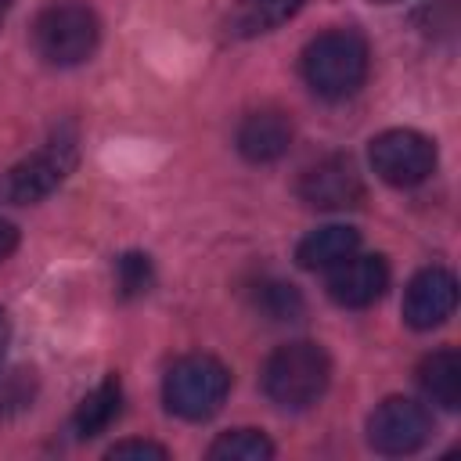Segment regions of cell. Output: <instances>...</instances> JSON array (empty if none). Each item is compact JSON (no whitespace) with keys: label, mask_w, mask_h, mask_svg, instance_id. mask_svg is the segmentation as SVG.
<instances>
[{"label":"cell","mask_w":461,"mask_h":461,"mask_svg":"<svg viewBox=\"0 0 461 461\" xmlns=\"http://www.w3.org/2000/svg\"><path fill=\"white\" fill-rule=\"evenodd\" d=\"M389 288V267L382 256H346L342 263L328 267V295L346 310H364L378 303Z\"/></svg>","instance_id":"30bf717a"},{"label":"cell","mask_w":461,"mask_h":461,"mask_svg":"<svg viewBox=\"0 0 461 461\" xmlns=\"http://www.w3.org/2000/svg\"><path fill=\"white\" fill-rule=\"evenodd\" d=\"M360 249V234L346 223H328V227H317L310 230L299 249H295V263L303 270H328L335 263H342L346 256H353Z\"/></svg>","instance_id":"7c38bea8"},{"label":"cell","mask_w":461,"mask_h":461,"mask_svg":"<svg viewBox=\"0 0 461 461\" xmlns=\"http://www.w3.org/2000/svg\"><path fill=\"white\" fill-rule=\"evenodd\" d=\"M371 166L393 187H414L436 169V144L418 130H385L371 140Z\"/></svg>","instance_id":"8992f818"},{"label":"cell","mask_w":461,"mask_h":461,"mask_svg":"<svg viewBox=\"0 0 461 461\" xmlns=\"http://www.w3.org/2000/svg\"><path fill=\"white\" fill-rule=\"evenodd\" d=\"M371 4H396V0H371Z\"/></svg>","instance_id":"cb8c5ba5"},{"label":"cell","mask_w":461,"mask_h":461,"mask_svg":"<svg viewBox=\"0 0 461 461\" xmlns=\"http://www.w3.org/2000/svg\"><path fill=\"white\" fill-rule=\"evenodd\" d=\"M421 393L443 411H457L461 403V357L454 349H436L418 364Z\"/></svg>","instance_id":"5bb4252c"},{"label":"cell","mask_w":461,"mask_h":461,"mask_svg":"<svg viewBox=\"0 0 461 461\" xmlns=\"http://www.w3.org/2000/svg\"><path fill=\"white\" fill-rule=\"evenodd\" d=\"M76 158H79V140H76V130H58L47 144H40L29 158H22L18 166H11L0 180V194L4 202H14V205H29V202H40L47 198L54 187L65 184V176L76 169Z\"/></svg>","instance_id":"5b68a950"},{"label":"cell","mask_w":461,"mask_h":461,"mask_svg":"<svg viewBox=\"0 0 461 461\" xmlns=\"http://www.w3.org/2000/svg\"><path fill=\"white\" fill-rule=\"evenodd\" d=\"M209 457H216V461H270L274 443L259 429H230L220 439H212Z\"/></svg>","instance_id":"2e32d148"},{"label":"cell","mask_w":461,"mask_h":461,"mask_svg":"<svg viewBox=\"0 0 461 461\" xmlns=\"http://www.w3.org/2000/svg\"><path fill=\"white\" fill-rule=\"evenodd\" d=\"M299 198L313 209H353L364 198V180L346 155H328L299 176Z\"/></svg>","instance_id":"ba28073f"},{"label":"cell","mask_w":461,"mask_h":461,"mask_svg":"<svg viewBox=\"0 0 461 461\" xmlns=\"http://www.w3.org/2000/svg\"><path fill=\"white\" fill-rule=\"evenodd\" d=\"M108 457H155V461H166L169 450L151 443V439H122V443L108 447Z\"/></svg>","instance_id":"ffe728a7"},{"label":"cell","mask_w":461,"mask_h":461,"mask_svg":"<svg viewBox=\"0 0 461 461\" xmlns=\"http://www.w3.org/2000/svg\"><path fill=\"white\" fill-rule=\"evenodd\" d=\"M11 4H14V0H0V18H4L7 11H11Z\"/></svg>","instance_id":"603a6c76"},{"label":"cell","mask_w":461,"mask_h":461,"mask_svg":"<svg viewBox=\"0 0 461 461\" xmlns=\"http://www.w3.org/2000/svg\"><path fill=\"white\" fill-rule=\"evenodd\" d=\"M457 306V281L447 267H425L403 292V321L418 331L439 328Z\"/></svg>","instance_id":"9c48e42d"},{"label":"cell","mask_w":461,"mask_h":461,"mask_svg":"<svg viewBox=\"0 0 461 461\" xmlns=\"http://www.w3.org/2000/svg\"><path fill=\"white\" fill-rule=\"evenodd\" d=\"M292 148V119L281 108L249 112L238 126V151L249 162H277Z\"/></svg>","instance_id":"8fae6325"},{"label":"cell","mask_w":461,"mask_h":461,"mask_svg":"<svg viewBox=\"0 0 461 461\" xmlns=\"http://www.w3.org/2000/svg\"><path fill=\"white\" fill-rule=\"evenodd\" d=\"M122 414V382L115 375H108L104 382H97L76 407L72 414V429L79 439H94L101 436L115 418Z\"/></svg>","instance_id":"4fadbf2b"},{"label":"cell","mask_w":461,"mask_h":461,"mask_svg":"<svg viewBox=\"0 0 461 461\" xmlns=\"http://www.w3.org/2000/svg\"><path fill=\"white\" fill-rule=\"evenodd\" d=\"M256 310L270 321H299L303 317V295L288 281H259L256 285Z\"/></svg>","instance_id":"e0dca14e"},{"label":"cell","mask_w":461,"mask_h":461,"mask_svg":"<svg viewBox=\"0 0 461 461\" xmlns=\"http://www.w3.org/2000/svg\"><path fill=\"white\" fill-rule=\"evenodd\" d=\"M36 400V371L32 367H7L0 371V421L22 414Z\"/></svg>","instance_id":"ac0fdd59"},{"label":"cell","mask_w":461,"mask_h":461,"mask_svg":"<svg viewBox=\"0 0 461 461\" xmlns=\"http://www.w3.org/2000/svg\"><path fill=\"white\" fill-rule=\"evenodd\" d=\"M432 432V418L418 400L389 396L382 400L367 418V443L378 454H414L425 447Z\"/></svg>","instance_id":"52a82bcc"},{"label":"cell","mask_w":461,"mask_h":461,"mask_svg":"<svg viewBox=\"0 0 461 461\" xmlns=\"http://www.w3.org/2000/svg\"><path fill=\"white\" fill-rule=\"evenodd\" d=\"M151 285H155L151 256H144V252H122V256L115 259V288H119L122 299H137V295H144Z\"/></svg>","instance_id":"d6986e66"},{"label":"cell","mask_w":461,"mask_h":461,"mask_svg":"<svg viewBox=\"0 0 461 461\" xmlns=\"http://www.w3.org/2000/svg\"><path fill=\"white\" fill-rule=\"evenodd\" d=\"M299 7H303V0H238L227 18V29L241 40L263 36V32H274L277 25H285Z\"/></svg>","instance_id":"9a60e30c"},{"label":"cell","mask_w":461,"mask_h":461,"mask_svg":"<svg viewBox=\"0 0 461 461\" xmlns=\"http://www.w3.org/2000/svg\"><path fill=\"white\" fill-rule=\"evenodd\" d=\"M303 76L313 94L342 101L360 90L367 76V40L353 29H328L303 50Z\"/></svg>","instance_id":"7a4b0ae2"},{"label":"cell","mask_w":461,"mask_h":461,"mask_svg":"<svg viewBox=\"0 0 461 461\" xmlns=\"http://www.w3.org/2000/svg\"><path fill=\"white\" fill-rule=\"evenodd\" d=\"M7 342H11V321H7V313L0 310V360H4V353H7Z\"/></svg>","instance_id":"7402d4cb"},{"label":"cell","mask_w":461,"mask_h":461,"mask_svg":"<svg viewBox=\"0 0 461 461\" xmlns=\"http://www.w3.org/2000/svg\"><path fill=\"white\" fill-rule=\"evenodd\" d=\"M227 393H230V371L216 357H205V353L180 357L162 378V400L169 414L184 421L212 418L223 407Z\"/></svg>","instance_id":"277c9868"},{"label":"cell","mask_w":461,"mask_h":461,"mask_svg":"<svg viewBox=\"0 0 461 461\" xmlns=\"http://www.w3.org/2000/svg\"><path fill=\"white\" fill-rule=\"evenodd\" d=\"M101 40V22L94 7L79 0H54L32 22V47L50 65H83Z\"/></svg>","instance_id":"3957f363"},{"label":"cell","mask_w":461,"mask_h":461,"mask_svg":"<svg viewBox=\"0 0 461 461\" xmlns=\"http://www.w3.org/2000/svg\"><path fill=\"white\" fill-rule=\"evenodd\" d=\"M14 249H18V227H14L11 220H4V216H0V263H4Z\"/></svg>","instance_id":"44dd1931"},{"label":"cell","mask_w":461,"mask_h":461,"mask_svg":"<svg viewBox=\"0 0 461 461\" xmlns=\"http://www.w3.org/2000/svg\"><path fill=\"white\" fill-rule=\"evenodd\" d=\"M331 382V360L317 342H285L263 364V393L285 411L313 407Z\"/></svg>","instance_id":"6da1fadb"}]
</instances>
